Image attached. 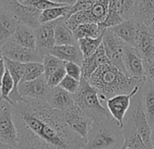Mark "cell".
<instances>
[{
  "label": "cell",
  "mask_w": 154,
  "mask_h": 149,
  "mask_svg": "<svg viewBox=\"0 0 154 149\" xmlns=\"http://www.w3.org/2000/svg\"><path fill=\"white\" fill-rule=\"evenodd\" d=\"M21 149H84L86 140L65 123L63 113L45 100L22 98L12 106Z\"/></svg>",
  "instance_id": "obj_1"
},
{
  "label": "cell",
  "mask_w": 154,
  "mask_h": 149,
  "mask_svg": "<svg viewBox=\"0 0 154 149\" xmlns=\"http://www.w3.org/2000/svg\"><path fill=\"white\" fill-rule=\"evenodd\" d=\"M89 83L97 90L100 99L106 102L115 96L130 94L143 82L128 77L117 67L109 64L100 65L89 79Z\"/></svg>",
  "instance_id": "obj_2"
},
{
  "label": "cell",
  "mask_w": 154,
  "mask_h": 149,
  "mask_svg": "<svg viewBox=\"0 0 154 149\" xmlns=\"http://www.w3.org/2000/svg\"><path fill=\"white\" fill-rule=\"evenodd\" d=\"M125 143L120 125L112 116L93 123L84 149H121Z\"/></svg>",
  "instance_id": "obj_3"
},
{
  "label": "cell",
  "mask_w": 154,
  "mask_h": 149,
  "mask_svg": "<svg viewBox=\"0 0 154 149\" xmlns=\"http://www.w3.org/2000/svg\"><path fill=\"white\" fill-rule=\"evenodd\" d=\"M72 97L75 106L90 117L94 123L103 121L112 116L108 109L103 106L97 90L89 81L82 78L80 80L79 89Z\"/></svg>",
  "instance_id": "obj_4"
},
{
  "label": "cell",
  "mask_w": 154,
  "mask_h": 149,
  "mask_svg": "<svg viewBox=\"0 0 154 149\" xmlns=\"http://www.w3.org/2000/svg\"><path fill=\"white\" fill-rule=\"evenodd\" d=\"M124 120L130 121L135 126L138 134L141 137L146 146L149 149H153L152 144H151V128L148 123V120L146 118V116L143 110L142 97H141V94L140 90L132 97L130 109Z\"/></svg>",
  "instance_id": "obj_5"
},
{
  "label": "cell",
  "mask_w": 154,
  "mask_h": 149,
  "mask_svg": "<svg viewBox=\"0 0 154 149\" xmlns=\"http://www.w3.org/2000/svg\"><path fill=\"white\" fill-rule=\"evenodd\" d=\"M109 2L110 0H97L90 8L72 14L64 19V22L72 31L83 24H102L108 15Z\"/></svg>",
  "instance_id": "obj_6"
},
{
  "label": "cell",
  "mask_w": 154,
  "mask_h": 149,
  "mask_svg": "<svg viewBox=\"0 0 154 149\" xmlns=\"http://www.w3.org/2000/svg\"><path fill=\"white\" fill-rule=\"evenodd\" d=\"M3 9L9 12L19 24L27 26L33 29H36L41 25L39 19L42 11L25 6L17 0H8Z\"/></svg>",
  "instance_id": "obj_7"
},
{
  "label": "cell",
  "mask_w": 154,
  "mask_h": 149,
  "mask_svg": "<svg viewBox=\"0 0 154 149\" xmlns=\"http://www.w3.org/2000/svg\"><path fill=\"white\" fill-rule=\"evenodd\" d=\"M103 46L111 64L126 74L123 65L125 43L119 36H117L113 31L107 28L103 33Z\"/></svg>",
  "instance_id": "obj_8"
},
{
  "label": "cell",
  "mask_w": 154,
  "mask_h": 149,
  "mask_svg": "<svg viewBox=\"0 0 154 149\" xmlns=\"http://www.w3.org/2000/svg\"><path fill=\"white\" fill-rule=\"evenodd\" d=\"M1 51L4 58L26 64L31 62L43 63L44 55L36 49H29L17 45L12 38L8 40L2 47Z\"/></svg>",
  "instance_id": "obj_9"
},
{
  "label": "cell",
  "mask_w": 154,
  "mask_h": 149,
  "mask_svg": "<svg viewBox=\"0 0 154 149\" xmlns=\"http://www.w3.org/2000/svg\"><path fill=\"white\" fill-rule=\"evenodd\" d=\"M140 87L141 85L136 87L130 94L118 95L106 101V106L110 115L115 121H117V123L120 125L122 129L123 127V122L125 116L130 109L131 99L138 93Z\"/></svg>",
  "instance_id": "obj_10"
},
{
  "label": "cell",
  "mask_w": 154,
  "mask_h": 149,
  "mask_svg": "<svg viewBox=\"0 0 154 149\" xmlns=\"http://www.w3.org/2000/svg\"><path fill=\"white\" fill-rule=\"evenodd\" d=\"M62 113L67 125L74 133L86 140L88 133L94 123L93 120L76 106H73L70 109Z\"/></svg>",
  "instance_id": "obj_11"
},
{
  "label": "cell",
  "mask_w": 154,
  "mask_h": 149,
  "mask_svg": "<svg viewBox=\"0 0 154 149\" xmlns=\"http://www.w3.org/2000/svg\"><path fill=\"white\" fill-rule=\"evenodd\" d=\"M123 65L128 77L144 82L147 79L143 59L136 48L125 44Z\"/></svg>",
  "instance_id": "obj_12"
},
{
  "label": "cell",
  "mask_w": 154,
  "mask_h": 149,
  "mask_svg": "<svg viewBox=\"0 0 154 149\" xmlns=\"http://www.w3.org/2000/svg\"><path fill=\"white\" fill-rule=\"evenodd\" d=\"M18 132L14 121L12 105H8L0 113V143L7 146L17 145Z\"/></svg>",
  "instance_id": "obj_13"
},
{
  "label": "cell",
  "mask_w": 154,
  "mask_h": 149,
  "mask_svg": "<svg viewBox=\"0 0 154 149\" xmlns=\"http://www.w3.org/2000/svg\"><path fill=\"white\" fill-rule=\"evenodd\" d=\"M50 89L51 87H49L45 76L33 81L21 82L17 87V91L21 97L42 100H45Z\"/></svg>",
  "instance_id": "obj_14"
},
{
  "label": "cell",
  "mask_w": 154,
  "mask_h": 149,
  "mask_svg": "<svg viewBox=\"0 0 154 149\" xmlns=\"http://www.w3.org/2000/svg\"><path fill=\"white\" fill-rule=\"evenodd\" d=\"M58 20L41 24L36 29H35L36 36V50L44 56L48 54L54 46H55L54 28Z\"/></svg>",
  "instance_id": "obj_15"
},
{
  "label": "cell",
  "mask_w": 154,
  "mask_h": 149,
  "mask_svg": "<svg viewBox=\"0 0 154 149\" xmlns=\"http://www.w3.org/2000/svg\"><path fill=\"white\" fill-rule=\"evenodd\" d=\"M45 101L52 108L60 112H64L75 106L72 95L59 86L50 89L45 98Z\"/></svg>",
  "instance_id": "obj_16"
},
{
  "label": "cell",
  "mask_w": 154,
  "mask_h": 149,
  "mask_svg": "<svg viewBox=\"0 0 154 149\" xmlns=\"http://www.w3.org/2000/svg\"><path fill=\"white\" fill-rule=\"evenodd\" d=\"M140 24L134 19H126L120 25L110 28L113 31L117 36H119L126 45L131 46L135 48L137 36L139 34Z\"/></svg>",
  "instance_id": "obj_17"
},
{
  "label": "cell",
  "mask_w": 154,
  "mask_h": 149,
  "mask_svg": "<svg viewBox=\"0 0 154 149\" xmlns=\"http://www.w3.org/2000/svg\"><path fill=\"white\" fill-rule=\"evenodd\" d=\"M48 54L64 62H72L79 65H82L85 59L78 45L55 46L48 52Z\"/></svg>",
  "instance_id": "obj_18"
},
{
  "label": "cell",
  "mask_w": 154,
  "mask_h": 149,
  "mask_svg": "<svg viewBox=\"0 0 154 149\" xmlns=\"http://www.w3.org/2000/svg\"><path fill=\"white\" fill-rule=\"evenodd\" d=\"M135 48L142 57L143 61L154 58V37L149 33L147 27L142 24L140 26Z\"/></svg>",
  "instance_id": "obj_19"
},
{
  "label": "cell",
  "mask_w": 154,
  "mask_h": 149,
  "mask_svg": "<svg viewBox=\"0 0 154 149\" xmlns=\"http://www.w3.org/2000/svg\"><path fill=\"white\" fill-rule=\"evenodd\" d=\"M142 106L150 128L154 127V85L146 79L140 87Z\"/></svg>",
  "instance_id": "obj_20"
},
{
  "label": "cell",
  "mask_w": 154,
  "mask_h": 149,
  "mask_svg": "<svg viewBox=\"0 0 154 149\" xmlns=\"http://www.w3.org/2000/svg\"><path fill=\"white\" fill-rule=\"evenodd\" d=\"M131 18L148 27L154 20V0H136Z\"/></svg>",
  "instance_id": "obj_21"
},
{
  "label": "cell",
  "mask_w": 154,
  "mask_h": 149,
  "mask_svg": "<svg viewBox=\"0 0 154 149\" xmlns=\"http://www.w3.org/2000/svg\"><path fill=\"white\" fill-rule=\"evenodd\" d=\"M18 25L19 23L9 12L5 9L0 12V48L13 37Z\"/></svg>",
  "instance_id": "obj_22"
},
{
  "label": "cell",
  "mask_w": 154,
  "mask_h": 149,
  "mask_svg": "<svg viewBox=\"0 0 154 149\" xmlns=\"http://www.w3.org/2000/svg\"><path fill=\"white\" fill-rule=\"evenodd\" d=\"M12 39L19 46L29 48L36 49V36L35 29L19 24Z\"/></svg>",
  "instance_id": "obj_23"
},
{
  "label": "cell",
  "mask_w": 154,
  "mask_h": 149,
  "mask_svg": "<svg viewBox=\"0 0 154 149\" xmlns=\"http://www.w3.org/2000/svg\"><path fill=\"white\" fill-rule=\"evenodd\" d=\"M54 39L55 46H65V45H78L73 32L68 27L64 22V18L58 20L54 28Z\"/></svg>",
  "instance_id": "obj_24"
},
{
  "label": "cell",
  "mask_w": 154,
  "mask_h": 149,
  "mask_svg": "<svg viewBox=\"0 0 154 149\" xmlns=\"http://www.w3.org/2000/svg\"><path fill=\"white\" fill-rule=\"evenodd\" d=\"M122 132L125 138L124 144L131 149H149L138 134L135 126L128 120H124Z\"/></svg>",
  "instance_id": "obj_25"
},
{
  "label": "cell",
  "mask_w": 154,
  "mask_h": 149,
  "mask_svg": "<svg viewBox=\"0 0 154 149\" xmlns=\"http://www.w3.org/2000/svg\"><path fill=\"white\" fill-rule=\"evenodd\" d=\"M105 29H102L99 24L95 23H87L83 24L79 26L77 28H75L72 32L73 35L78 41L83 38H97L99 37Z\"/></svg>",
  "instance_id": "obj_26"
},
{
  "label": "cell",
  "mask_w": 154,
  "mask_h": 149,
  "mask_svg": "<svg viewBox=\"0 0 154 149\" xmlns=\"http://www.w3.org/2000/svg\"><path fill=\"white\" fill-rule=\"evenodd\" d=\"M72 6L69 5H64L62 7H55L52 8H48L46 10L42 11L41 16H40V24H45L49 22H53L61 18H66L70 10H71Z\"/></svg>",
  "instance_id": "obj_27"
},
{
  "label": "cell",
  "mask_w": 154,
  "mask_h": 149,
  "mask_svg": "<svg viewBox=\"0 0 154 149\" xmlns=\"http://www.w3.org/2000/svg\"><path fill=\"white\" fill-rule=\"evenodd\" d=\"M103 33H104V31H103ZM103 33L97 38L88 37V38H83V39L78 40V46H79L85 58L93 55L97 51V49L103 44Z\"/></svg>",
  "instance_id": "obj_28"
},
{
  "label": "cell",
  "mask_w": 154,
  "mask_h": 149,
  "mask_svg": "<svg viewBox=\"0 0 154 149\" xmlns=\"http://www.w3.org/2000/svg\"><path fill=\"white\" fill-rule=\"evenodd\" d=\"M45 74V69L43 63L38 62H31L26 64V69L21 82H27V81H33L35 80ZM20 82V83H21Z\"/></svg>",
  "instance_id": "obj_29"
},
{
  "label": "cell",
  "mask_w": 154,
  "mask_h": 149,
  "mask_svg": "<svg viewBox=\"0 0 154 149\" xmlns=\"http://www.w3.org/2000/svg\"><path fill=\"white\" fill-rule=\"evenodd\" d=\"M65 62L50 55L46 54L44 56V61H43V65L45 69V74L44 76L47 79L53 73H54L57 69H59L62 66H64Z\"/></svg>",
  "instance_id": "obj_30"
},
{
  "label": "cell",
  "mask_w": 154,
  "mask_h": 149,
  "mask_svg": "<svg viewBox=\"0 0 154 149\" xmlns=\"http://www.w3.org/2000/svg\"><path fill=\"white\" fill-rule=\"evenodd\" d=\"M100 66L99 61L97 59L96 54L94 53L93 55L86 57L84 59V62L81 65L82 67V78L89 81L93 74L96 71V69Z\"/></svg>",
  "instance_id": "obj_31"
},
{
  "label": "cell",
  "mask_w": 154,
  "mask_h": 149,
  "mask_svg": "<svg viewBox=\"0 0 154 149\" xmlns=\"http://www.w3.org/2000/svg\"><path fill=\"white\" fill-rule=\"evenodd\" d=\"M15 90V83L14 80L11 77L10 73L8 72V70L7 69L5 76L2 79L1 85H0V93H1V97L6 100L7 102H8L11 105L9 97L11 95V93Z\"/></svg>",
  "instance_id": "obj_32"
},
{
  "label": "cell",
  "mask_w": 154,
  "mask_h": 149,
  "mask_svg": "<svg viewBox=\"0 0 154 149\" xmlns=\"http://www.w3.org/2000/svg\"><path fill=\"white\" fill-rule=\"evenodd\" d=\"M136 0H120L118 4V12L124 19H131L132 17L133 9Z\"/></svg>",
  "instance_id": "obj_33"
},
{
  "label": "cell",
  "mask_w": 154,
  "mask_h": 149,
  "mask_svg": "<svg viewBox=\"0 0 154 149\" xmlns=\"http://www.w3.org/2000/svg\"><path fill=\"white\" fill-rule=\"evenodd\" d=\"M23 5L36 8L40 11H44L48 8H55V7L64 6V5L55 4V3L50 1V0H26Z\"/></svg>",
  "instance_id": "obj_34"
},
{
  "label": "cell",
  "mask_w": 154,
  "mask_h": 149,
  "mask_svg": "<svg viewBox=\"0 0 154 149\" xmlns=\"http://www.w3.org/2000/svg\"><path fill=\"white\" fill-rule=\"evenodd\" d=\"M59 87H61L63 89L66 90L68 93L74 95L80 87V81L76 80L73 78H71L66 74L65 78L63 79V81L59 85Z\"/></svg>",
  "instance_id": "obj_35"
},
{
  "label": "cell",
  "mask_w": 154,
  "mask_h": 149,
  "mask_svg": "<svg viewBox=\"0 0 154 149\" xmlns=\"http://www.w3.org/2000/svg\"><path fill=\"white\" fill-rule=\"evenodd\" d=\"M65 76H66V71H65L64 66H62L59 69H57L46 79L49 87L53 88V87H58L63 81V79L65 78Z\"/></svg>",
  "instance_id": "obj_36"
},
{
  "label": "cell",
  "mask_w": 154,
  "mask_h": 149,
  "mask_svg": "<svg viewBox=\"0 0 154 149\" xmlns=\"http://www.w3.org/2000/svg\"><path fill=\"white\" fill-rule=\"evenodd\" d=\"M64 68L66 71V74L71 78H73L76 80L82 79V67L72 62H65Z\"/></svg>",
  "instance_id": "obj_37"
},
{
  "label": "cell",
  "mask_w": 154,
  "mask_h": 149,
  "mask_svg": "<svg viewBox=\"0 0 154 149\" xmlns=\"http://www.w3.org/2000/svg\"><path fill=\"white\" fill-rule=\"evenodd\" d=\"M144 68L146 72L147 79L149 80L154 85V58L147 61H143Z\"/></svg>",
  "instance_id": "obj_38"
},
{
  "label": "cell",
  "mask_w": 154,
  "mask_h": 149,
  "mask_svg": "<svg viewBox=\"0 0 154 149\" xmlns=\"http://www.w3.org/2000/svg\"><path fill=\"white\" fill-rule=\"evenodd\" d=\"M6 71H7V66L5 64V60H4V58L0 59V85H1V82H2V79L6 74Z\"/></svg>",
  "instance_id": "obj_39"
},
{
  "label": "cell",
  "mask_w": 154,
  "mask_h": 149,
  "mask_svg": "<svg viewBox=\"0 0 154 149\" xmlns=\"http://www.w3.org/2000/svg\"><path fill=\"white\" fill-rule=\"evenodd\" d=\"M50 1L59 4V5H69V6H73L76 2V0H50Z\"/></svg>",
  "instance_id": "obj_40"
},
{
  "label": "cell",
  "mask_w": 154,
  "mask_h": 149,
  "mask_svg": "<svg viewBox=\"0 0 154 149\" xmlns=\"http://www.w3.org/2000/svg\"><path fill=\"white\" fill-rule=\"evenodd\" d=\"M8 105H9V103L7 102L6 100H4V99L1 97V93H0V113H1Z\"/></svg>",
  "instance_id": "obj_41"
},
{
  "label": "cell",
  "mask_w": 154,
  "mask_h": 149,
  "mask_svg": "<svg viewBox=\"0 0 154 149\" xmlns=\"http://www.w3.org/2000/svg\"><path fill=\"white\" fill-rule=\"evenodd\" d=\"M147 29H148V31H149V33L154 37V20L147 27Z\"/></svg>",
  "instance_id": "obj_42"
},
{
  "label": "cell",
  "mask_w": 154,
  "mask_h": 149,
  "mask_svg": "<svg viewBox=\"0 0 154 149\" xmlns=\"http://www.w3.org/2000/svg\"><path fill=\"white\" fill-rule=\"evenodd\" d=\"M151 144H152V148L154 149V127L151 128Z\"/></svg>",
  "instance_id": "obj_43"
},
{
  "label": "cell",
  "mask_w": 154,
  "mask_h": 149,
  "mask_svg": "<svg viewBox=\"0 0 154 149\" xmlns=\"http://www.w3.org/2000/svg\"><path fill=\"white\" fill-rule=\"evenodd\" d=\"M8 1V0H0V8H4V6L6 5V3Z\"/></svg>",
  "instance_id": "obj_44"
},
{
  "label": "cell",
  "mask_w": 154,
  "mask_h": 149,
  "mask_svg": "<svg viewBox=\"0 0 154 149\" xmlns=\"http://www.w3.org/2000/svg\"><path fill=\"white\" fill-rule=\"evenodd\" d=\"M8 148H9V146H7V145L0 143V149H8Z\"/></svg>",
  "instance_id": "obj_45"
},
{
  "label": "cell",
  "mask_w": 154,
  "mask_h": 149,
  "mask_svg": "<svg viewBox=\"0 0 154 149\" xmlns=\"http://www.w3.org/2000/svg\"><path fill=\"white\" fill-rule=\"evenodd\" d=\"M8 149H21L19 146H17V145H16V146H10Z\"/></svg>",
  "instance_id": "obj_46"
},
{
  "label": "cell",
  "mask_w": 154,
  "mask_h": 149,
  "mask_svg": "<svg viewBox=\"0 0 154 149\" xmlns=\"http://www.w3.org/2000/svg\"><path fill=\"white\" fill-rule=\"evenodd\" d=\"M4 56H3V54H2V51H1V48H0V59H3Z\"/></svg>",
  "instance_id": "obj_47"
},
{
  "label": "cell",
  "mask_w": 154,
  "mask_h": 149,
  "mask_svg": "<svg viewBox=\"0 0 154 149\" xmlns=\"http://www.w3.org/2000/svg\"><path fill=\"white\" fill-rule=\"evenodd\" d=\"M17 1H18L19 3H21V4H24L26 1V0H17Z\"/></svg>",
  "instance_id": "obj_48"
},
{
  "label": "cell",
  "mask_w": 154,
  "mask_h": 149,
  "mask_svg": "<svg viewBox=\"0 0 154 149\" xmlns=\"http://www.w3.org/2000/svg\"><path fill=\"white\" fill-rule=\"evenodd\" d=\"M2 10H3V8H0V12H1Z\"/></svg>",
  "instance_id": "obj_49"
}]
</instances>
